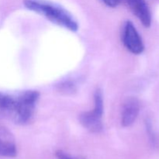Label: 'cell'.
I'll list each match as a JSON object with an SVG mask.
<instances>
[{"mask_svg": "<svg viewBox=\"0 0 159 159\" xmlns=\"http://www.w3.org/2000/svg\"><path fill=\"white\" fill-rule=\"evenodd\" d=\"M23 5L29 10L46 17L54 24L76 32L79 25L74 17L64 8L46 0H23Z\"/></svg>", "mask_w": 159, "mask_h": 159, "instance_id": "1", "label": "cell"}, {"mask_svg": "<svg viewBox=\"0 0 159 159\" xmlns=\"http://www.w3.org/2000/svg\"><path fill=\"white\" fill-rule=\"evenodd\" d=\"M40 93L36 90H27L18 95H12L10 105L6 115L16 124H26L33 118Z\"/></svg>", "mask_w": 159, "mask_h": 159, "instance_id": "2", "label": "cell"}, {"mask_svg": "<svg viewBox=\"0 0 159 159\" xmlns=\"http://www.w3.org/2000/svg\"><path fill=\"white\" fill-rule=\"evenodd\" d=\"M102 1L109 7L114 8L116 7L120 3L121 0H102Z\"/></svg>", "mask_w": 159, "mask_h": 159, "instance_id": "10", "label": "cell"}, {"mask_svg": "<svg viewBox=\"0 0 159 159\" xmlns=\"http://www.w3.org/2000/svg\"><path fill=\"white\" fill-rule=\"evenodd\" d=\"M139 112V101L136 98H128L124 102L121 112V124L123 127L131 126L138 118Z\"/></svg>", "mask_w": 159, "mask_h": 159, "instance_id": "6", "label": "cell"}, {"mask_svg": "<svg viewBox=\"0 0 159 159\" xmlns=\"http://www.w3.org/2000/svg\"><path fill=\"white\" fill-rule=\"evenodd\" d=\"M131 12L141 21L145 27L152 24V13L148 6L144 0H125Z\"/></svg>", "mask_w": 159, "mask_h": 159, "instance_id": "5", "label": "cell"}, {"mask_svg": "<svg viewBox=\"0 0 159 159\" xmlns=\"http://www.w3.org/2000/svg\"><path fill=\"white\" fill-rule=\"evenodd\" d=\"M16 155V145L12 134L0 124V156L12 158Z\"/></svg>", "mask_w": 159, "mask_h": 159, "instance_id": "7", "label": "cell"}, {"mask_svg": "<svg viewBox=\"0 0 159 159\" xmlns=\"http://www.w3.org/2000/svg\"><path fill=\"white\" fill-rule=\"evenodd\" d=\"M61 90L65 93H72L75 91V85L71 82H65L61 85Z\"/></svg>", "mask_w": 159, "mask_h": 159, "instance_id": "8", "label": "cell"}, {"mask_svg": "<svg viewBox=\"0 0 159 159\" xmlns=\"http://www.w3.org/2000/svg\"><path fill=\"white\" fill-rule=\"evenodd\" d=\"M103 96L101 89H97L94 94V108L84 112L79 116L80 124L93 133H99L102 130V115L104 110Z\"/></svg>", "mask_w": 159, "mask_h": 159, "instance_id": "3", "label": "cell"}, {"mask_svg": "<svg viewBox=\"0 0 159 159\" xmlns=\"http://www.w3.org/2000/svg\"><path fill=\"white\" fill-rule=\"evenodd\" d=\"M123 42L124 46L134 54H140L144 51L142 38L133 23L127 21L123 31Z\"/></svg>", "mask_w": 159, "mask_h": 159, "instance_id": "4", "label": "cell"}, {"mask_svg": "<svg viewBox=\"0 0 159 159\" xmlns=\"http://www.w3.org/2000/svg\"><path fill=\"white\" fill-rule=\"evenodd\" d=\"M55 155L57 159H84L82 158H74V157L71 156V155L66 154L62 151H57Z\"/></svg>", "mask_w": 159, "mask_h": 159, "instance_id": "9", "label": "cell"}]
</instances>
